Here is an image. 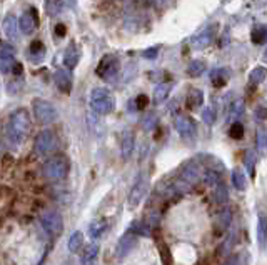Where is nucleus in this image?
I'll return each instance as SVG.
<instances>
[{"label": "nucleus", "mask_w": 267, "mask_h": 265, "mask_svg": "<svg viewBox=\"0 0 267 265\" xmlns=\"http://www.w3.org/2000/svg\"><path fill=\"white\" fill-rule=\"evenodd\" d=\"M30 132V115L25 109H19L10 114L7 127V137L12 145H20Z\"/></svg>", "instance_id": "f257e3e1"}, {"label": "nucleus", "mask_w": 267, "mask_h": 265, "mask_svg": "<svg viewBox=\"0 0 267 265\" xmlns=\"http://www.w3.org/2000/svg\"><path fill=\"white\" fill-rule=\"evenodd\" d=\"M89 102H90V109L94 110V114H97V115H107V114H111L114 107H115L114 95L107 88H102V87L92 88Z\"/></svg>", "instance_id": "f03ea898"}, {"label": "nucleus", "mask_w": 267, "mask_h": 265, "mask_svg": "<svg viewBox=\"0 0 267 265\" xmlns=\"http://www.w3.org/2000/svg\"><path fill=\"white\" fill-rule=\"evenodd\" d=\"M32 112H34L36 120L40 123V125H49V123H54L57 118H59V110H57V107L45 99L34 100Z\"/></svg>", "instance_id": "7ed1b4c3"}, {"label": "nucleus", "mask_w": 267, "mask_h": 265, "mask_svg": "<svg viewBox=\"0 0 267 265\" xmlns=\"http://www.w3.org/2000/svg\"><path fill=\"white\" fill-rule=\"evenodd\" d=\"M69 170H71V162L64 155L52 157L50 160H47L45 165H43V174H45L47 179L54 180V182L64 180L65 177L69 175Z\"/></svg>", "instance_id": "20e7f679"}, {"label": "nucleus", "mask_w": 267, "mask_h": 265, "mask_svg": "<svg viewBox=\"0 0 267 265\" xmlns=\"http://www.w3.org/2000/svg\"><path fill=\"white\" fill-rule=\"evenodd\" d=\"M57 147V135L52 130H40L36 137L34 142V149H36L37 155H49Z\"/></svg>", "instance_id": "39448f33"}, {"label": "nucleus", "mask_w": 267, "mask_h": 265, "mask_svg": "<svg viewBox=\"0 0 267 265\" xmlns=\"http://www.w3.org/2000/svg\"><path fill=\"white\" fill-rule=\"evenodd\" d=\"M40 224L50 235H60L64 230V220L60 217V214H57L54 210H47L40 215Z\"/></svg>", "instance_id": "423d86ee"}, {"label": "nucleus", "mask_w": 267, "mask_h": 265, "mask_svg": "<svg viewBox=\"0 0 267 265\" xmlns=\"http://www.w3.org/2000/svg\"><path fill=\"white\" fill-rule=\"evenodd\" d=\"M117 72H119V62L112 55L104 57V59L99 62L97 69H95V74H97L100 78H104V80H111L112 77H115Z\"/></svg>", "instance_id": "0eeeda50"}, {"label": "nucleus", "mask_w": 267, "mask_h": 265, "mask_svg": "<svg viewBox=\"0 0 267 265\" xmlns=\"http://www.w3.org/2000/svg\"><path fill=\"white\" fill-rule=\"evenodd\" d=\"M38 25V15H37V10L36 8H30V10L24 12L19 19V27H20V32L25 34V35H30L34 30L37 29Z\"/></svg>", "instance_id": "6e6552de"}, {"label": "nucleus", "mask_w": 267, "mask_h": 265, "mask_svg": "<svg viewBox=\"0 0 267 265\" xmlns=\"http://www.w3.org/2000/svg\"><path fill=\"white\" fill-rule=\"evenodd\" d=\"M147 192V179L146 175H141L137 179V182L134 184L132 190H130V195H129V205L132 207H137L139 204H141V200L144 198V195H146Z\"/></svg>", "instance_id": "1a4fd4ad"}, {"label": "nucleus", "mask_w": 267, "mask_h": 265, "mask_svg": "<svg viewBox=\"0 0 267 265\" xmlns=\"http://www.w3.org/2000/svg\"><path fill=\"white\" fill-rule=\"evenodd\" d=\"M78 60H80V50H78L77 43L72 42L71 45H69L67 48H65L64 52V57H62V62H64V67L72 70L77 67Z\"/></svg>", "instance_id": "9d476101"}, {"label": "nucleus", "mask_w": 267, "mask_h": 265, "mask_svg": "<svg viewBox=\"0 0 267 265\" xmlns=\"http://www.w3.org/2000/svg\"><path fill=\"white\" fill-rule=\"evenodd\" d=\"M2 29H3V34H5L10 40H19L20 27H19V20H17L14 15H7L5 19H3Z\"/></svg>", "instance_id": "9b49d317"}, {"label": "nucleus", "mask_w": 267, "mask_h": 265, "mask_svg": "<svg viewBox=\"0 0 267 265\" xmlns=\"http://www.w3.org/2000/svg\"><path fill=\"white\" fill-rule=\"evenodd\" d=\"M55 83L64 94H69L72 90V75L69 69H59L55 72Z\"/></svg>", "instance_id": "f8f14e48"}, {"label": "nucleus", "mask_w": 267, "mask_h": 265, "mask_svg": "<svg viewBox=\"0 0 267 265\" xmlns=\"http://www.w3.org/2000/svg\"><path fill=\"white\" fill-rule=\"evenodd\" d=\"M135 242H137V238H135V235H132V233H127V235L122 237L119 240V244H117V247H115L117 257L119 259L125 257V255L135 247Z\"/></svg>", "instance_id": "ddd939ff"}, {"label": "nucleus", "mask_w": 267, "mask_h": 265, "mask_svg": "<svg viewBox=\"0 0 267 265\" xmlns=\"http://www.w3.org/2000/svg\"><path fill=\"white\" fill-rule=\"evenodd\" d=\"M176 127H177L179 134H181L186 140H191L192 137H194V134H195L194 123H192L191 118H187V117H177Z\"/></svg>", "instance_id": "4468645a"}, {"label": "nucleus", "mask_w": 267, "mask_h": 265, "mask_svg": "<svg viewBox=\"0 0 267 265\" xmlns=\"http://www.w3.org/2000/svg\"><path fill=\"white\" fill-rule=\"evenodd\" d=\"M181 179L186 180L187 184H195L197 180L200 179V167L197 165L195 162H189L186 167L182 169V174H181Z\"/></svg>", "instance_id": "2eb2a0df"}, {"label": "nucleus", "mask_w": 267, "mask_h": 265, "mask_svg": "<svg viewBox=\"0 0 267 265\" xmlns=\"http://www.w3.org/2000/svg\"><path fill=\"white\" fill-rule=\"evenodd\" d=\"M99 250H100L99 244L87 245L84 249V252H82V255H80V264L82 265H94L95 260H97V257H99Z\"/></svg>", "instance_id": "dca6fc26"}, {"label": "nucleus", "mask_w": 267, "mask_h": 265, "mask_svg": "<svg viewBox=\"0 0 267 265\" xmlns=\"http://www.w3.org/2000/svg\"><path fill=\"white\" fill-rule=\"evenodd\" d=\"M257 240H259L261 249L267 247V215L261 214L257 219Z\"/></svg>", "instance_id": "f3484780"}, {"label": "nucleus", "mask_w": 267, "mask_h": 265, "mask_svg": "<svg viewBox=\"0 0 267 265\" xmlns=\"http://www.w3.org/2000/svg\"><path fill=\"white\" fill-rule=\"evenodd\" d=\"M30 50H29V57H30V60H34L36 64H38L43 57H45V45L40 42V40H36V42H32L30 43Z\"/></svg>", "instance_id": "a211bd4d"}, {"label": "nucleus", "mask_w": 267, "mask_h": 265, "mask_svg": "<svg viewBox=\"0 0 267 265\" xmlns=\"http://www.w3.org/2000/svg\"><path fill=\"white\" fill-rule=\"evenodd\" d=\"M106 230H107L106 220H95V222H92L89 227V235L92 240H99V238L106 233Z\"/></svg>", "instance_id": "6ab92c4d"}, {"label": "nucleus", "mask_w": 267, "mask_h": 265, "mask_svg": "<svg viewBox=\"0 0 267 265\" xmlns=\"http://www.w3.org/2000/svg\"><path fill=\"white\" fill-rule=\"evenodd\" d=\"M134 150V135L130 132H124L122 135V140H120V152H122V157L127 158L130 157Z\"/></svg>", "instance_id": "aec40b11"}, {"label": "nucleus", "mask_w": 267, "mask_h": 265, "mask_svg": "<svg viewBox=\"0 0 267 265\" xmlns=\"http://www.w3.org/2000/svg\"><path fill=\"white\" fill-rule=\"evenodd\" d=\"M82 244H84V235H82V232H74L67 242V249L71 252H78Z\"/></svg>", "instance_id": "412c9836"}, {"label": "nucleus", "mask_w": 267, "mask_h": 265, "mask_svg": "<svg viewBox=\"0 0 267 265\" xmlns=\"http://www.w3.org/2000/svg\"><path fill=\"white\" fill-rule=\"evenodd\" d=\"M230 220H232V212H230L229 209H224L222 212H219L217 227L221 228V230H226V228L230 225Z\"/></svg>", "instance_id": "4be33fe9"}, {"label": "nucleus", "mask_w": 267, "mask_h": 265, "mask_svg": "<svg viewBox=\"0 0 267 265\" xmlns=\"http://www.w3.org/2000/svg\"><path fill=\"white\" fill-rule=\"evenodd\" d=\"M14 57H15V48L10 43H2L0 45V59L14 62Z\"/></svg>", "instance_id": "5701e85b"}, {"label": "nucleus", "mask_w": 267, "mask_h": 265, "mask_svg": "<svg viewBox=\"0 0 267 265\" xmlns=\"http://www.w3.org/2000/svg\"><path fill=\"white\" fill-rule=\"evenodd\" d=\"M232 182H234L235 189L237 190H244L246 189V175L242 174V170H234V174H232Z\"/></svg>", "instance_id": "b1692460"}, {"label": "nucleus", "mask_w": 267, "mask_h": 265, "mask_svg": "<svg viewBox=\"0 0 267 265\" xmlns=\"http://www.w3.org/2000/svg\"><path fill=\"white\" fill-rule=\"evenodd\" d=\"M216 200L219 202V204H226L227 198H229V193H227V189L224 184H217V189H216Z\"/></svg>", "instance_id": "393cba45"}, {"label": "nucleus", "mask_w": 267, "mask_h": 265, "mask_svg": "<svg viewBox=\"0 0 267 265\" xmlns=\"http://www.w3.org/2000/svg\"><path fill=\"white\" fill-rule=\"evenodd\" d=\"M246 260H247V255L246 252H242V254H235L232 255L230 259H227L224 265H246Z\"/></svg>", "instance_id": "a878e982"}, {"label": "nucleus", "mask_w": 267, "mask_h": 265, "mask_svg": "<svg viewBox=\"0 0 267 265\" xmlns=\"http://www.w3.org/2000/svg\"><path fill=\"white\" fill-rule=\"evenodd\" d=\"M257 147H259L261 153H267V132L259 130V134H257Z\"/></svg>", "instance_id": "bb28decb"}, {"label": "nucleus", "mask_w": 267, "mask_h": 265, "mask_svg": "<svg viewBox=\"0 0 267 265\" xmlns=\"http://www.w3.org/2000/svg\"><path fill=\"white\" fill-rule=\"evenodd\" d=\"M169 95V85H159L155 88L154 92V99L157 102H162V100H165V97Z\"/></svg>", "instance_id": "cd10ccee"}, {"label": "nucleus", "mask_w": 267, "mask_h": 265, "mask_svg": "<svg viewBox=\"0 0 267 265\" xmlns=\"http://www.w3.org/2000/svg\"><path fill=\"white\" fill-rule=\"evenodd\" d=\"M20 87H22L20 82H17V80L10 82V83L7 85V94H8V95H17V94L20 92Z\"/></svg>", "instance_id": "c85d7f7f"}, {"label": "nucleus", "mask_w": 267, "mask_h": 265, "mask_svg": "<svg viewBox=\"0 0 267 265\" xmlns=\"http://www.w3.org/2000/svg\"><path fill=\"white\" fill-rule=\"evenodd\" d=\"M242 134H244V130H242V125H240V123H235V125H232L230 137H234V139H240Z\"/></svg>", "instance_id": "c756f323"}, {"label": "nucleus", "mask_w": 267, "mask_h": 265, "mask_svg": "<svg viewBox=\"0 0 267 265\" xmlns=\"http://www.w3.org/2000/svg\"><path fill=\"white\" fill-rule=\"evenodd\" d=\"M12 62L10 60H2L0 59V72L2 74H8L12 70Z\"/></svg>", "instance_id": "7c9ffc66"}, {"label": "nucleus", "mask_w": 267, "mask_h": 265, "mask_svg": "<svg viewBox=\"0 0 267 265\" xmlns=\"http://www.w3.org/2000/svg\"><path fill=\"white\" fill-rule=\"evenodd\" d=\"M137 109H144L147 105V97L146 95H141V97H137Z\"/></svg>", "instance_id": "2f4dec72"}, {"label": "nucleus", "mask_w": 267, "mask_h": 265, "mask_svg": "<svg viewBox=\"0 0 267 265\" xmlns=\"http://www.w3.org/2000/svg\"><path fill=\"white\" fill-rule=\"evenodd\" d=\"M246 165L252 170V167H254V153H247V157H246Z\"/></svg>", "instance_id": "473e14b6"}, {"label": "nucleus", "mask_w": 267, "mask_h": 265, "mask_svg": "<svg viewBox=\"0 0 267 265\" xmlns=\"http://www.w3.org/2000/svg\"><path fill=\"white\" fill-rule=\"evenodd\" d=\"M57 32L60 34L59 37H64V34H65V27H64V25H57V27H55V34Z\"/></svg>", "instance_id": "72a5a7b5"}, {"label": "nucleus", "mask_w": 267, "mask_h": 265, "mask_svg": "<svg viewBox=\"0 0 267 265\" xmlns=\"http://www.w3.org/2000/svg\"><path fill=\"white\" fill-rule=\"evenodd\" d=\"M155 54H157V50L154 48V50H152V52H146V54H144V55H146V57H154Z\"/></svg>", "instance_id": "f704fd0d"}]
</instances>
